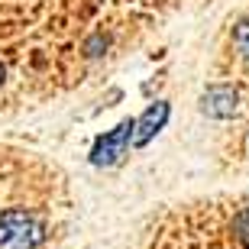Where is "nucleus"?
<instances>
[{
	"label": "nucleus",
	"mask_w": 249,
	"mask_h": 249,
	"mask_svg": "<svg viewBox=\"0 0 249 249\" xmlns=\"http://www.w3.org/2000/svg\"><path fill=\"white\" fill-rule=\"evenodd\" d=\"M117 0H0V68L19 88L71 81L74 62L110 46L104 13Z\"/></svg>",
	"instance_id": "obj_1"
},
{
	"label": "nucleus",
	"mask_w": 249,
	"mask_h": 249,
	"mask_svg": "<svg viewBox=\"0 0 249 249\" xmlns=\"http://www.w3.org/2000/svg\"><path fill=\"white\" fill-rule=\"evenodd\" d=\"M146 249H249V194L201 197L159 213Z\"/></svg>",
	"instance_id": "obj_2"
},
{
	"label": "nucleus",
	"mask_w": 249,
	"mask_h": 249,
	"mask_svg": "<svg viewBox=\"0 0 249 249\" xmlns=\"http://www.w3.org/2000/svg\"><path fill=\"white\" fill-rule=\"evenodd\" d=\"M42 243V227L26 211H7L0 217V249H36Z\"/></svg>",
	"instance_id": "obj_3"
},
{
	"label": "nucleus",
	"mask_w": 249,
	"mask_h": 249,
	"mask_svg": "<svg viewBox=\"0 0 249 249\" xmlns=\"http://www.w3.org/2000/svg\"><path fill=\"white\" fill-rule=\"evenodd\" d=\"M133 129H136V123L133 120H123L120 126L113 129V133H107V136L97 139V146H94V162L97 165H110V162H117L120 156H126V146H129V136H133Z\"/></svg>",
	"instance_id": "obj_4"
},
{
	"label": "nucleus",
	"mask_w": 249,
	"mask_h": 249,
	"mask_svg": "<svg viewBox=\"0 0 249 249\" xmlns=\"http://www.w3.org/2000/svg\"><path fill=\"white\" fill-rule=\"evenodd\" d=\"M204 113H211V117H230L236 110V94L230 88H211V91L204 94Z\"/></svg>",
	"instance_id": "obj_5"
},
{
	"label": "nucleus",
	"mask_w": 249,
	"mask_h": 249,
	"mask_svg": "<svg viewBox=\"0 0 249 249\" xmlns=\"http://www.w3.org/2000/svg\"><path fill=\"white\" fill-rule=\"evenodd\" d=\"M165 117H168V107H165V104H156V107H149V110L142 113V120L136 123V146H142L149 136H156L159 126L165 123Z\"/></svg>",
	"instance_id": "obj_6"
},
{
	"label": "nucleus",
	"mask_w": 249,
	"mask_h": 249,
	"mask_svg": "<svg viewBox=\"0 0 249 249\" xmlns=\"http://www.w3.org/2000/svg\"><path fill=\"white\" fill-rule=\"evenodd\" d=\"M233 39H236V49H240L243 55L249 58V19H243L240 26H236V33H233Z\"/></svg>",
	"instance_id": "obj_7"
}]
</instances>
